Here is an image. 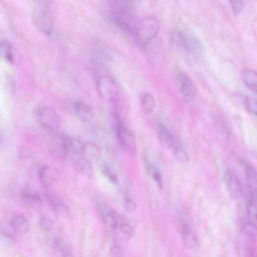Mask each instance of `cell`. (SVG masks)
Returning a JSON list of instances; mask_svg holds the SVG:
<instances>
[{
	"mask_svg": "<svg viewBox=\"0 0 257 257\" xmlns=\"http://www.w3.org/2000/svg\"><path fill=\"white\" fill-rule=\"evenodd\" d=\"M179 229L186 246L191 250L198 248L197 236L186 214L181 213L179 216Z\"/></svg>",
	"mask_w": 257,
	"mask_h": 257,
	"instance_id": "9c48e42d",
	"label": "cell"
},
{
	"mask_svg": "<svg viewBox=\"0 0 257 257\" xmlns=\"http://www.w3.org/2000/svg\"><path fill=\"white\" fill-rule=\"evenodd\" d=\"M102 218L106 224L111 229L115 230L118 222V218L114 212L110 208L103 206L100 211Z\"/></svg>",
	"mask_w": 257,
	"mask_h": 257,
	"instance_id": "ffe728a7",
	"label": "cell"
},
{
	"mask_svg": "<svg viewBox=\"0 0 257 257\" xmlns=\"http://www.w3.org/2000/svg\"><path fill=\"white\" fill-rule=\"evenodd\" d=\"M0 61L12 63L14 57L12 53V47L7 41L0 42Z\"/></svg>",
	"mask_w": 257,
	"mask_h": 257,
	"instance_id": "d4e9b609",
	"label": "cell"
},
{
	"mask_svg": "<svg viewBox=\"0 0 257 257\" xmlns=\"http://www.w3.org/2000/svg\"><path fill=\"white\" fill-rule=\"evenodd\" d=\"M110 254L111 256L120 257L124 255V251L119 244L115 243L110 248Z\"/></svg>",
	"mask_w": 257,
	"mask_h": 257,
	"instance_id": "836d02e7",
	"label": "cell"
},
{
	"mask_svg": "<svg viewBox=\"0 0 257 257\" xmlns=\"http://www.w3.org/2000/svg\"><path fill=\"white\" fill-rule=\"evenodd\" d=\"M159 29L160 24L156 18L147 17L136 21L132 36L137 44L146 45L156 37Z\"/></svg>",
	"mask_w": 257,
	"mask_h": 257,
	"instance_id": "3957f363",
	"label": "cell"
},
{
	"mask_svg": "<svg viewBox=\"0 0 257 257\" xmlns=\"http://www.w3.org/2000/svg\"><path fill=\"white\" fill-rule=\"evenodd\" d=\"M248 189L249 191H256V175L254 168L247 164L245 167Z\"/></svg>",
	"mask_w": 257,
	"mask_h": 257,
	"instance_id": "83f0119b",
	"label": "cell"
},
{
	"mask_svg": "<svg viewBox=\"0 0 257 257\" xmlns=\"http://www.w3.org/2000/svg\"><path fill=\"white\" fill-rule=\"evenodd\" d=\"M21 195L24 203L32 209L38 210L42 208V199L35 191L25 189L22 191Z\"/></svg>",
	"mask_w": 257,
	"mask_h": 257,
	"instance_id": "2e32d148",
	"label": "cell"
},
{
	"mask_svg": "<svg viewBox=\"0 0 257 257\" xmlns=\"http://www.w3.org/2000/svg\"><path fill=\"white\" fill-rule=\"evenodd\" d=\"M65 144L67 154L69 155L73 161L82 157L84 145L80 141L66 136Z\"/></svg>",
	"mask_w": 257,
	"mask_h": 257,
	"instance_id": "9a60e30c",
	"label": "cell"
},
{
	"mask_svg": "<svg viewBox=\"0 0 257 257\" xmlns=\"http://www.w3.org/2000/svg\"><path fill=\"white\" fill-rule=\"evenodd\" d=\"M141 103L142 110L147 114L151 113L154 110L156 105L154 97L149 92H145L143 94Z\"/></svg>",
	"mask_w": 257,
	"mask_h": 257,
	"instance_id": "484cf974",
	"label": "cell"
},
{
	"mask_svg": "<svg viewBox=\"0 0 257 257\" xmlns=\"http://www.w3.org/2000/svg\"><path fill=\"white\" fill-rule=\"evenodd\" d=\"M46 196L53 212L57 217L67 218L69 216L70 209L65 203L54 195L47 194Z\"/></svg>",
	"mask_w": 257,
	"mask_h": 257,
	"instance_id": "5bb4252c",
	"label": "cell"
},
{
	"mask_svg": "<svg viewBox=\"0 0 257 257\" xmlns=\"http://www.w3.org/2000/svg\"><path fill=\"white\" fill-rule=\"evenodd\" d=\"M175 157L183 164L188 163L189 160L188 154L183 145L178 140H176L171 149Z\"/></svg>",
	"mask_w": 257,
	"mask_h": 257,
	"instance_id": "7402d4cb",
	"label": "cell"
},
{
	"mask_svg": "<svg viewBox=\"0 0 257 257\" xmlns=\"http://www.w3.org/2000/svg\"><path fill=\"white\" fill-rule=\"evenodd\" d=\"M97 87L99 94L110 104L117 106L120 101V94L117 84L109 76L99 78Z\"/></svg>",
	"mask_w": 257,
	"mask_h": 257,
	"instance_id": "5b68a950",
	"label": "cell"
},
{
	"mask_svg": "<svg viewBox=\"0 0 257 257\" xmlns=\"http://www.w3.org/2000/svg\"><path fill=\"white\" fill-rule=\"evenodd\" d=\"M10 223L13 229L21 234L27 233L30 229V224L28 220L20 214H13Z\"/></svg>",
	"mask_w": 257,
	"mask_h": 257,
	"instance_id": "ac0fdd59",
	"label": "cell"
},
{
	"mask_svg": "<svg viewBox=\"0 0 257 257\" xmlns=\"http://www.w3.org/2000/svg\"><path fill=\"white\" fill-rule=\"evenodd\" d=\"M159 141L165 149L171 150L177 139L170 131L164 125H159L158 130Z\"/></svg>",
	"mask_w": 257,
	"mask_h": 257,
	"instance_id": "e0dca14e",
	"label": "cell"
},
{
	"mask_svg": "<svg viewBox=\"0 0 257 257\" xmlns=\"http://www.w3.org/2000/svg\"><path fill=\"white\" fill-rule=\"evenodd\" d=\"M65 136L57 131L53 133L49 144V152L55 159L63 160L67 155Z\"/></svg>",
	"mask_w": 257,
	"mask_h": 257,
	"instance_id": "30bf717a",
	"label": "cell"
},
{
	"mask_svg": "<svg viewBox=\"0 0 257 257\" xmlns=\"http://www.w3.org/2000/svg\"><path fill=\"white\" fill-rule=\"evenodd\" d=\"M110 19L121 31L132 35L136 21L133 12V0H108Z\"/></svg>",
	"mask_w": 257,
	"mask_h": 257,
	"instance_id": "6da1fadb",
	"label": "cell"
},
{
	"mask_svg": "<svg viewBox=\"0 0 257 257\" xmlns=\"http://www.w3.org/2000/svg\"><path fill=\"white\" fill-rule=\"evenodd\" d=\"M74 162L79 172L87 178H91L92 176L93 169L89 161L82 156L80 159Z\"/></svg>",
	"mask_w": 257,
	"mask_h": 257,
	"instance_id": "4316f807",
	"label": "cell"
},
{
	"mask_svg": "<svg viewBox=\"0 0 257 257\" xmlns=\"http://www.w3.org/2000/svg\"><path fill=\"white\" fill-rule=\"evenodd\" d=\"M231 10L234 14L238 15L243 9L242 0H228Z\"/></svg>",
	"mask_w": 257,
	"mask_h": 257,
	"instance_id": "1f68e13d",
	"label": "cell"
},
{
	"mask_svg": "<svg viewBox=\"0 0 257 257\" xmlns=\"http://www.w3.org/2000/svg\"><path fill=\"white\" fill-rule=\"evenodd\" d=\"M40 226L44 231L49 232L53 228V222L51 219L47 217H43L41 219Z\"/></svg>",
	"mask_w": 257,
	"mask_h": 257,
	"instance_id": "d6a6232c",
	"label": "cell"
},
{
	"mask_svg": "<svg viewBox=\"0 0 257 257\" xmlns=\"http://www.w3.org/2000/svg\"><path fill=\"white\" fill-rule=\"evenodd\" d=\"M54 246L55 250L63 256H73L71 245L63 239L60 238L56 239L54 241Z\"/></svg>",
	"mask_w": 257,
	"mask_h": 257,
	"instance_id": "603a6c76",
	"label": "cell"
},
{
	"mask_svg": "<svg viewBox=\"0 0 257 257\" xmlns=\"http://www.w3.org/2000/svg\"><path fill=\"white\" fill-rule=\"evenodd\" d=\"M242 103L249 112L255 115L256 114L257 104L255 99L248 96H244Z\"/></svg>",
	"mask_w": 257,
	"mask_h": 257,
	"instance_id": "f546056e",
	"label": "cell"
},
{
	"mask_svg": "<svg viewBox=\"0 0 257 257\" xmlns=\"http://www.w3.org/2000/svg\"><path fill=\"white\" fill-rule=\"evenodd\" d=\"M99 154V150L95 144L88 143L84 145L82 156L90 162L96 161Z\"/></svg>",
	"mask_w": 257,
	"mask_h": 257,
	"instance_id": "cb8c5ba5",
	"label": "cell"
},
{
	"mask_svg": "<svg viewBox=\"0 0 257 257\" xmlns=\"http://www.w3.org/2000/svg\"><path fill=\"white\" fill-rule=\"evenodd\" d=\"M116 136L121 147L130 154L136 152L137 145L135 136L118 116L115 115Z\"/></svg>",
	"mask_w": 257,
	"mask_h": 257,
	"instance_id": "8992f818",
	"label": "cell"
},
{
	"mask_svg": "<svg viewBox=\"0 0 257 257\" xmlns=\"http://www.w3.org/2000/svg\"><path fill=\"white\" fill-rule=\"evenodd\" d=\"M124 207L128 213H133L137 209L136 203L131 198H126L124 201Z\"/></svg>",
	"mask_w": 257,
	"mask_h": 257,
	"instance_id": "e575fe53",
	"label": "cell"
},
{
	"mask_svg": "<svg viewBox=\"0 0 257 257\" xmlns=\"http://www.w3.org/2000/svg\"><path fill=\"white\" fill-rule=\"evenodd\" d=\"M38 176L41 183L46 187H50L57 178L55 171L49 166L42 167L39 171Z\"/></svg>",
	"mask_w": 257,
	"mask_h": 257,
	"instance_id": "d6986e66",
	"label": "cell"
},
{
	"mask_svg": "<svg viewBox=\"0 0 257 257\" xmlns=\"http://www.w3.org/2000/svg\"><path fill=\"white\" fill-rule=\"evenodd\" d=\"M224 179L230 197L234 199L239 198L243 193V188L234 172L227 168L224 173Z\"/></svg>",
	"mask_w": 257,
	"mask_h": 257,
	"instance_id": "4fadbf2b",
	"label": "cell"
},
{
	"mask_svg": "<svg viewBox=\"0 0 257 257\" xmlns=\"http://www.w3.org/2000/svg\"><path fill=\"white\" fill-rule=\"evenodd\" d=\"M29 156L30 152L27 148L23 147L20 150L19 156L22 160H27L29 158Z\"/></svg>",
	"mask_w": 257,
	"mask_h": 257,
	"instance_id": "d590c367",
	"label": "cell"
},
{
	"mask_svg": "<svg viewBox=\"0 0 257 257\" xmlns=\"http://www.w3.org/2000/svg\"><path fill=\"white\" fill-rule=\"evenodd\" d=\"M32 17L39 30L50 36L54 29L53 0H34Z\"/></svg>",
	"mask_w": 257,
	"mask_h": 257,
	"instance_id": "7a4b0ae2",
	"label": "cell"
},
{
	"mask_svg": "<svg viewBox=\"0 0 257 257\" xmlns=\"http://www.w3.org/2000/svg\"><path fill=\"white\" fill-rule=\"evenodd\" d=\"M144 161L147 169L160 189L163 188V179L161 168V159L155 150L148 149L144 154Z\"/></svg>",
	"mask_w": 257,
	"mask_h": 257,
	"instance_id": "52a82bcc",
	"label": "cell"
},
{
	"mask_svg": "<svg viewBox=\"0 0 257 257\" xmlns=\"http://www.w3.org/2000/svg\"><path fill=\"white\" fill-rule=\"evenodd\" d=\"M242 81L249 89L256 92L257 76L256 72L251 69H244L241 74Z\"/></svg>",
	"mask_w": 257,
	"mask_h": 257,
	"instance_id": "44dd1931",
	"label": "cell"
},
{
	"mask_svg": "<svg viewBox=\"0 0 257 257\" xmlns=\"http://www.w3.org/2000/svg\"><path fill=\"white\" fill-rule=\"evenodd\" d=\"M172 40L187 54L196 58L200 56V45L196 37L188 30L177 29L174 32Z\"/></svg>",
	"mask_w": 257,
	"mask_h": 257,
	"instance_id": "277c9868",
	"label": "cell"
},
{
	"mask_svg": "<svg viewBox=\"0 0 257 257\" xmlns=\"http://www.w3.org/2000/svg\"><path fill=\"white\" fill-rule=\"evenodd\" d=\"M117 228H118L120 233L126 238H131L134 234L133 228L126 221L122 220L120 222L118 221Z\"/></svg>",
	"mask_w": 257,
	"mask_h": 257,
	"instance_id": "f1b7e54d",
	"label": "cell"
},
{
	"mask_svg": "<svg viewBox=\"0 0 257 257\" xmlns=\"http://www.w3.org/2000/svg\"><path fill=\"white\" fill-rule=\"evenodd\" d=\"M36 118L40 124L52 133L57 132L60 125V118L58 113L52 107L43 106L36 110Z\"/></svg>",
	"mask_w": 257,
	"mask_h": 257,
	"instance_id": "ba28073f",
	"label": "cell"
},
{
	"mask_svg": "<svg viewBox=\"0 0 257 257\" xmlns=\"http://www.w3.org/2000/svg\"><path fill=\"white\" fill-rule=\"evenodd\" d=\"M71 112L78 119L84 122H89L93 118L94 111L92 106L82 100H74L70 104Z\"/></svg>",
	"mask_w": 257,
	"mask_h": 257,
	"instance_id": "7c38bea8",
	"label": "cell"
},
{
	"mask_svg": "<svg viewBox=\"0 0 257 257\" xmlns=\"http://www.w3.org/2000/svg\"><path fill=\"white\" fill-rule=\"evenodd\" d=\"M176 82L180 93L186 101H192L195 98L197 94L196 87L187 75L182 72L179 73Z\"/></svg>",
	"mask_w": 257,
	"mask_h": 257,
	"instance_id": "8fae6325",
	"label": "cell"
},
{
	"mask_svg": "<svg viewBox=\"0 0 257 257\" xmlns=\"http://www.w3.org/2000/svg\"><path fill=\"white\" fill-rule=\"evenodd\" d=\"M100 169L102 174L112 183L116 185L118 184V179L112 171L107 165H102Z\"/></svg>",
	"mask_w": 257,
	"mask_h": 257,
	"instance_id": "4dcf8cb0",
	"label": "cell"
}]
</instances>
